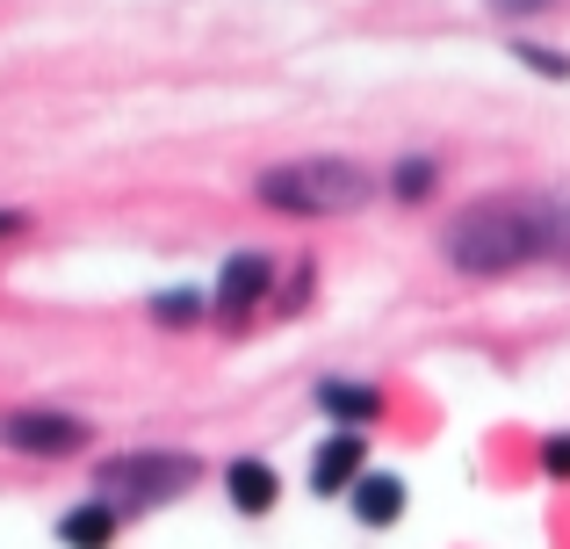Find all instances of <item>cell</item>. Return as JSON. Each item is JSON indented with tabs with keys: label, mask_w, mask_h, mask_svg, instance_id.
I'll return each instance as SVG.
<instances>
[{
	"label": "cell",
	"mask_w": 570,
	"mask_h": 549,
	"mask_svg": "<svg viewBox=\"0 0 570 549\" xmlns=\"http://www.w3.org/2000/svg\"><path fill=\"white\" fill-rule=\"evenodd\" d=\"M549 246H557V210H549V203H520V196L476 203V210H462L455 232H448V261L470 268V275H505V268H520V261L549 254Z\"/></svg>",
	"instance_id": "cell-1"
},
{
	"label": "cell",
	"mask_w": 570,
	"mask_h": 549,
	"mask_svg": "<svg viewBox=\"0 0 570 549\" xmlns=\"http://www.w3.org/2000/svg\"><path fill=\"white\" fill-rule=\"evenodd\" d=\"M261 203L289 217H347L368 203V174L347 167V159H296V167L261 174Z\"/></svg>",
	"instance_id": "cell-2"
},
{
	"label": "cell",
	"mask_w": 570,
	"mask_h": 549,
	"mask_svg": "<svg viewBox=\"0 0 570 549\" xmlns=\"http://www.w3.org/2000/svg\"><path fill=\"white\" fill-rule=\"evenodd\" d=\"M195 463L188 455H130V463H109V499L101 507H159V499L188 492Z\"/></svg>",
	"instance_id": "cell-3"
},
{
	"label": "cell",
	"mask_w": 570,
	"mask_h": 549,
	"mask_svg": "<svg viewBox=\"0 0 570 549\" xmlns=\"http://www.w3.org/2000/svg\"><path fill=\"white\" fill-rule=\"evenodd\" d=\"M8 449H29V455H66L80 449V420H66V412H8Z\"/></svg>",
	"instance_id": "cell-4"
},
{
	"label": "cell",
	"mask_w": 570,
	"mask_h": 549,
	"mask_svg": "<svg viewBox=\"0 0 570 549\" xmlns=\"http://www.w3.org/2000/svg\"><path fill=\"white\" fill-rule=\"evenodd\" d=\"M311 484L318 492H347V484H362V434H340L318 449V470H311Z\"/></svg>",
	"instance_id": "cell-5"
},
{
	"label": "cell",
	"mask_w": 570,
	"mask_h": 549,
	"mask_svg": "<svg viewBox=\"0 0 570 549\" xmlns=\"http://www.w3.org/2000/svg\"><path fill=\"white\" fill-rule=\"evenodd\" d=\"M261 290H267V261H261V254H238L232 268H224V282H217V304H224V311H246Z\"/></svg>",
	"instance_id": "cell-6"
},
{
	"label": "cell",
	"mask_w": 570,
	"mask_h": 549,
	"mask_svg": "<svg viewBox=\"0 0 570 549\" xmlns=\"http://www.w3.org/2000/svg\"><path fill=\"white\" fill-rule=\"evenodd\" d=\"M397 507H404V484L397 478H362V484H354V513H362L368 528H390V521H397Z\"/></svg>",
	"instance_id": "cell-7"
},
{
	"label": "cell",
	"mask_w": 570,
	"mask_h": 549,
	"mask_svg": "<svg viewBox=\"0 0 570 549\" xmlns=\"http://www.w3.org/2000/svg\"><path fill=\"white\" fill-rule=\"evenodd\" d=\"M232 507L238 513H267L275 507V470L267 463H232Z\"/></svg>",
	"instance_id": "cell-8"
},
{
	"label": "cell",
	"mask_w": 570,
	"mask_h": 549,
	"mask_svg": "<svg viewBox=\"0 0 570 549\" xmlns=\"http://www.w3.org/2000/svg\"><path fill=\"white\" fill-rule=\"evenodd\" d=\"M318 405L333 412V420H376V412H383V391H368V383H325Z\"/></svg>",
	"instance_id": "cell-9"
},
{
	"label": "cell",
	"mask_w": 570,
	"mask_h": 549,
	"mask_svg": "<svg viewBox=\"0 0 570 549\" xmlns=\"http://www.w3.org/2000/svg\"><path fill=\"white\" fill-rule=\"evenodd\" d=\"M66 549H109V536H116V507H80V513H66Z\"/></svg>",
	"instance_id": "cell-10"
},
{
	"label": "cell",
	"mask_w": 570,
	"mask_h": 549,
	"mask_svg": "<svg viewBox=\"0 0 570 549\" xmlns=\"http://www.w3.org/2000/svg\"><path fill=\"white\" fill-rule=\"evenodd\" d=\"M153 318L159 325H195V318H203V296H195V290H167L153 304Z\"/></svg>",
	"instance_id": "cell-11"
},
{
	"label": "cell",
	"mask_w": 570,
	"mask_h": 549,
	"mask_svg": "<svg viewBox=\"0 0 570 549\" xmlns=\"http://www.w3.org/2000/svg\"><path fill=\"white\" fill-rule=\"evenodd\" d=\"M520 66L549 72V80H563V72H570V58H563V51H534V43H520Z\"/></svg>",
	"instance_id": "cell-12"
},
{
	"label": "cell",
	"mask_w": 570,
	"mask_h": 549,
	"mask_svg": "<svg viewBox=\"0 0 570 549\" xmlns=\"http://www.w3.org/2000/svg\"><path fill=\"white\" fill-rule=\"evenodd\" d=\"M433 188V167H412V159H404L397 167V196H426Z\"/></svg>",
	"instance_id": "cell-13"
},
{
	"label": "cell",
	"mask_w": 570,
	"mask_h": 549,
	"mask_svg": "<svg viewBox=\"0 0 570 549\" xmlns=\"http://www.w3.org/2000/svg\"><path fill=\"white\" fill-rule=\"evenodd\" d=\"M542 463H549V478H570V434L549 441V449H542Z\"/></svg>",
	"instance_id": "cell-14"
},
{
	"label": "cell",
	"mask_w": 570,
	"mask_h": 549,
	"mask_svg": "<svg viewBox=\"0 0 570 549\" xmlns=\"http://www.w3.org/2000/svg\"><path fill=\"white\" fill-rule=\"evenodd\" d=\"M0 225H8V217H0Z\"/></svg>",
	"instance_id": "cell-15"
}]
</instances>
